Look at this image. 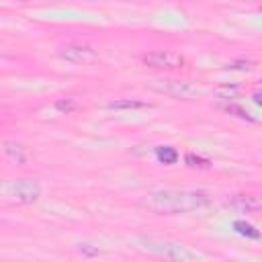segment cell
Segmentation results:
<instances>
[{
	"instance_id": "cell-3",
	"label": "cell",
	"mask_w": 262,
	"mask_h": 262,
	"mask_svg": "<svg viewBox=\"0 0 262 262\" xmlns=\"http://www.w3.org/2000/svg\"><path fill=\"white\" fill-rule=\"evenodd\" d=\"M2 192L10 203L29 205V203H35L41 196V186H39V182L31 180V178H18V180H12V182L4 184Z\"/></svg>"
},
{
	"instance_id": "cell-15",
	"label": "cell",
	"mask_w": 262,
	"mask_h": 262,
	"mask_svg": "<svg viewBox=\"0 0 262 262\" xmlns=\"http://www.w3.org/2000/svg\"><path fill=\"white\" fill-rule=\"evenodd\" d=\"M55 108L61 111V113H70V111L76 108V100H74V98H59V100L55 102Z\"/></svg>"
},
{
	"instance_id": "cell-17",
	"label": "cell",
	"mask_w": 262,
	"mask_h": 262,
	"mask_svg": "<svg viewBox=\"0 0 262 262\" xmlns=\"http://www.w3.org/2000/svg\"><path fill=\"white\" fill-rule=\"evenodd\" d=\"M78 250H80L82 254H86V256H96V254H98V250H96V248H88L86 244H84V246H80Z\"/></svg>"
},
{
	"instance_id": "cell-8",
	"label": "cell",
	"mask_w": 262,
	"mask_h": 262,
	"mask_svg": "<svg viewBox=\"0 0 262 262\" xmlns=\"http://www.w3.org/2000/svg\"><path fill=\"white\" fill-rule=\"evenodd\" d=\"M151 104L143 102V100H135V98H119L106 104V108L111 111H133V108H149Z\"/></svg>"
},
{
	"instance_id": "cell-5",
	"label": "cell",
	"mask_w": 262,
	"mask_h": 262,
	"mask_svg": "<svg viewBox=\"0 0 262 262\" xmlns=\"http://www.w3.org/2000/svg\"><path fill=\"white\" fill-rule=\"evenodd\" d=\"M57 55L70 63H78V66H86V63H92L96 59V51L88 45H78V43H68V45H61L57 49Z\"/></svg>"
},
{
	"instance_id": "cell-20",
	"label": "cell",
	"mask_w": 262,
	"mask_h": 262,
	"mask_svg": "<svg viewBox=\"0 0 262 262\" xmlns=\"http://www.w3.org/2000/svg\"><path fill=\"white\" fill-rule=\"evenodd\" d=\"M260 10H262V8H260Z\"/></svg>"
},
{
	"instance_id": "cell-16",
	"label": "cell",
	"mask_w": 262,
	"mask_h": 262,
	"mask_svg": "<svg viewBox=\"0 0 262 262\" xmlns=\"http://www.w3.org/2000/svg\"><path fill=\"white\" fill-rule=\"evenodd\" d=\"M225 111H227V113H233V115H235V117H239V119L254 121V117H252L250 113H246L244 108H239V106H235V104H227V106H225Z\"/></svg>"
},
{
	"instance_id": "cell-6",
	"label": "cell",
	"mask_w": 262,
	"mask_h": 262,
	"mask_svg": "<svg viewBox=\"0 0 262 262\" xmlns=\"http://www.w3.org/2000/svg\"><path fill=\"white\" fill-rule=\"evenodd\" d=\"M143 63L158 70H176L184 66V57L176 51H149L143 57Z\"/></svg>"
},
{
	"instance_id": "cell-10",
	"label": "cell",
	"mask_w": 262,
	"mask_h": 262,
	"mask_svg": "<svg viewBox=\"0 0 262 262\" xmlns=\"http://www.w3.org/2000/svg\"><path fill=\"white\" fill-rule=\"evenodd\" d=\"M156 158H158L160 164L170 166V164H174L178 160V151L174 147H170V145H160V147H156Z\"/></svg>"
},
{
	"instance_id": "cell-13",
	"label": "cell",
	"mask_w": 262,
	"mask_h": 262,
	"mask_svg": "<svg viewBox=\"0 0 262 262\" xmlns=\"http://www.w3.org/2000/svg\"><path fill=\"white\" fill-rule=\"evenodd\" d=\"M184 162H186V166H190V168H201V170H207V168L211 166V162H209L207 158H201V156H194V154H186V156H184Z\"/></svg>"
},
{
	"instance_id": "cell-7",
	"label": "cell",
	"mask_w": 262,
	"mask_h": 262,
	"mask_svg": "<svg viewBox=\"0 0 262 262\" xmlns=\"http://www.w3.org/2000/svg\"><path fill=\"white\" fill-rule=\"evenodd\" d=\"M229 207H233L242 213H254V211L262 209V199H258L254 194H235L229 199Z\"/></svg>"
},
{
	"instance_id": "cell-9",
	"label": "cell",
	"mask_w": 262,
	"mask_h": 262,
	"mask_svg": "<svg viewBox=\"0 0 262 262\" xmlns=\"http://www.w3.org/2000/svg\"><path fill=\"white\" fill-rule=\"evenodd\" d=\"M4 154H6L12 162H16V164H25L27 158H29L27 147L20 145V143H16V141H6V143H4Z\"/></svg>"
},
{
	"instance_id": "cell-1",
	"label": "cell",
	"mask_w": 262,
	"mask_h": 262,
	"mask_svg": "<svg viewBox=\"0 0 262 262\" xmlns=\"http://www.w3.org/2000/svg\"><path fill=\"white\" fill-rule=\"evenodd\" d=\"M211 203L207 192L201 190H154L149 194H145V199L141 201L143 207H147L154 213L160 215H174V213H188L201 207H207Z\"/></svg>"
},
{
	"instance_id": "cell-19",
	"label": "cell",
	"mask_w": 262,
	"mask_h": 262,
	"mask_svg": "<svg viewBox=\"0 0 262 262\" xmlns=\"http://www.w3.org/2000/svg\"><path fill=\"white\" fill-rule=\"evenodd\" d=\"M260 84H262V80H260Z\"/></svg>"
},
{
	"instance_id": "cell-14",
	"label": "cell",
	"mask_w": 262,
	"mask_h": 262,
	"mask_svg": "<svg viewBox=\"0 0 262 262\" xmlns=\"http://www.w3.org/2000/svg\"><path fill=\"white\" fill-rule=\"evenodd\" d=\"M225 68L227 70H242V72H246V70L254 68V61H250V59H235V61H229Z\"/></svg>"
},
{
	"instance_id": "cell-2",
	"label": "cell",
	"mask_w": 262,
	"mask_h": 262,
	"mask_svg": "<svg viewBox=\"0 0 262 262\" xmlns=\"http://www.w3.org/2000/svg\"><path fill=\"white\" fill-rule=\"evenodd\" d=\"M137 248L149 252V254H156V256H164V258H170V260H180V262H192V260H199L201 256L192 250H188L186 246H180V244H172V242H160V239H151V237H141L137 239Z\"/></svg>"
},
{
	"instance_id": "cell-4",
	"label": "cell",
	"mask_w": 262,
	"mask_h": 262,
	"mask_svg": "<svg viewBox=\"0 0 262 262\" xmlns=\"http://www.w3.org/2000/svg\"><path fill=\"white\" fill-rule=\"evenodd\" d=\"M149 88L158 90L162 94L174 96V98H182V100L192 98V96H196L201 92L194 84H190L186 80H176V78H156L154 82H149Z\"/></svg>"
},
{
	"instance_id": "cell-18",
	"label": "cell",
	"mask_w": 262,
	"mask_h": 262,
	"mask_svg": "<svg viewBox=\"0 0 262 262\" xmlns=\"http://www.w3.org/2000/svg\"><path fill=\"white\" fill-rule=\"evenodd\" d=\"M252 100L258 104V106H262V92H254V96H252Z\"/></svg>"
},
{
	"instance_id": "cell-12",
	"label": "cell",
	"mask_w": 262,
	"mask_h": 262,
	"mask_svg": "<svg viewBox=\"0 0 262 262\" xmlns=\"http://www.w3.org/2000/svg\"><path fill=\"white\" fill-rule=\"evenodd\" d=\"M233 229H235L239 235H244V237H250V239H260V231H258L254 225L246 223V221H233Z\"/></svg>"
},
{
	"instance_id": "cell-11",
	"label": "cell",
	"mask_w": 262,
	"mask_h": 262,
	"mask_svg": "<svg viewBox=\"0 0 262 262\" xmlns=\"http://www.w3.org/2000/svg\"><path fill=\"white\" fill-rule=\"evenodd\" d=\"M239 92H242V88L235 86V84H221V86H215V88H213V94L219 96V98H225V100L237 98Z\"/></svg>"
}]
</instances>
